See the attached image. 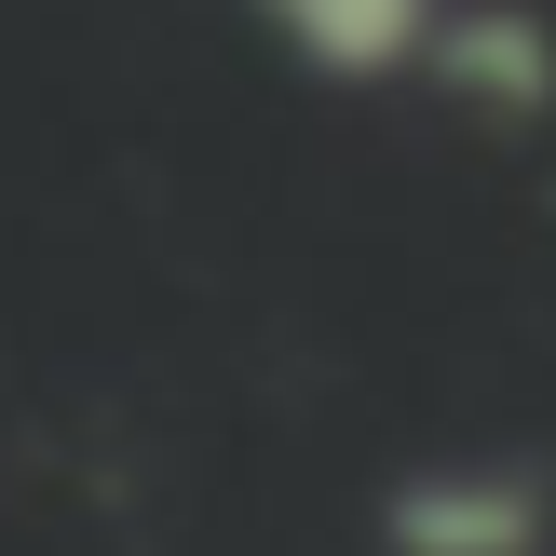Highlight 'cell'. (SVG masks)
Masks as SVG:
<instances>
[{
  "instance_id": "1",
  "label": "cell",
  "mask_w": 556,
  "mask_h": 556,
  "mask_svg": "<svg viewBox=\"0 0 556 556\" xmlns=\"http://www.w3.org/2000/svg\"><path fill=\"white\" fill-rule=\"evenodd\" d=\"M271 27H286L313 68H340V81H380V68H421L434 54V27H448V0H258Z\"/></svg>"
}]
</instances>
